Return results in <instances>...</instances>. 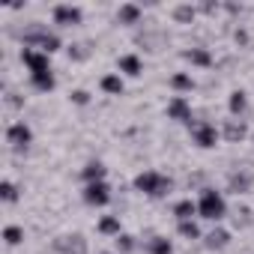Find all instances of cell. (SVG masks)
<instances>
[{
	"instance_id": "cell-1",
	"label": "cell",
	"mask_w": 254,
	"mask_h": 254,
	"mask_svg": "<svg viewBox=\"0 0 254 254\" xmlns=\"http://www.w3.org/2000/svg\"><path fill=\"white\" fill-rule=\"evenodd\" d=\"M171 189H174V180L165 177V174H159V171H141V174L135 177V191H141V194H147V197H153V200L168 197Z\"/></svg>"
},
{
	"instance_id": "cell-2",
	"label": "cell",
	"mask_w": 254,
	"mask_h": 254,
	"mask_svg": "<svg viewBox=\"0 0 254 254\" xmlns=\"http://www.w3.org/2000/svg\"><path fill=\"white\" fill-rule=\"evenodd\" d=\"M197 215L200 218H206V221H221V218H227V200H224V194L221 191H215V189H200V200H197Z\"/></svg>"
},
{
	"instance_id": "cell-3",
	"label": "cell",
	"mask_w": 254,
	"mask_h": 254,
	"mask_svg": "<svg viewBox=\"0 0 254 254\" xmlns=\"http://www.w3.org/2000/svg\"><path fill=\"white\" fill-rule=\"evenodd\" d=\"M189 132H191V144H197L200 150H212L218 144V138H221L218 126L215 123H206V120H194L189 126Z\"/></svg>"
},
{
	"instance_id": "cell-4",
	"label": "cell",
	"mask_w": 254,
	"mask_h": 254,
	"mask_svg": "<svg viewBox=\"0 0 254 254\" xmlns=\"http://www.w3.org/2000/svg\"><path fill=\"white\" fill-rule=\"evenodd\" d=\"M6 144H9L12 150H27V147L33 144V129H30L24 120L9 123V129H6Z\"/></svg>"
},
{
	"instance_id": "cell-5",
	"label": "cell",
	"mask_w": 254,
	"mask_h": 254,
	"mask_svg": "<svg viewBox=\"0 0 254 254\" xmlns=\"http://www.w3.org/2000/svg\"><path fill=\"white\" fill-rule=\"evenodd\" d=\"M81 197H84L87 206H108V203L114 200V191H111V186H108V180H105V183H90V186H84Z\"/></svg>"
},
{
	"instance_id": "cell-6",
	"label": "cell",
	"mask_w": 254,
	"mask_h": 254,
	"mask_svg": "<svg viewBox=\"0 0 254 254\" xmlns=\"http://www.w3.org/2000/svg\"><path fill=\"white\" fill-rule=\"evenodd\" d=\"M21 63L27 66L30 75L51 72V54H45V51H39V48H21Z\"/></svg>"
},
{
	"instance_id": "cell-7",
	"label": "cell",
	"mask_w": 254,
	"mask_h": 254,
	"mask_svg": "<svg viewBox=\"0 0 254 254\" xmlns=\"http://www.w3.org/2000/svg\"><path fill=\"white\" fill-rule=\"evenodd\" d=\"M165 114H168V120H174V123H186V126L194 123V111H191V102H189L186 96H174V99L168 102Z\"/></svg>"
},
{
	"instance_id": "cell-8",
	"label": "cell",
	"mask_w": 254,
	"mask_h": 254,
	"mask_svg": "<svg viewBox=\"0 0 254 254\" xmlns=\"http://www.w3.org/2000/svg\"><path fill=\"white\" fill-rule=\"evenodd\" d=\"M218 132H221V138H224L227 144H242V141L248 138V126H245V120H239V117H227V120L218 126Z\"/></svg>"
},
{
	"instance_id": "cell-9",
	"label": "cell",
	"mask_w": 254,
	"mask_h": 254,
	"mask_svg": "<svg viewBox=\"0 0 254 254\" xmlns=\"http://www.w3.org/2000/svg\"><path fill=\"white\" fill-rule=\"evenodd\" d=\"M54 251L57 254H90V245L81 233H69V236H57L54 239Z\"/></svg>"
},
{
	"instance_id": "cell-10",
	"label": "cell",
	"mask_w": 254,
	"mask_h": 254,
	"mask_svg": "<svg viewBox=\"0 0 254 254\" xmlns=\"http://www.w3.org/2000/svg\"><path fill=\"white\" fill-rule=\"evenodd\" d=\"M51 15H54V24H60V27H75V24L84 21V12L75 3H57Z\"/></svg>"
},
{
	"instance_id": "cell-11",
	"label": "cell",
	"mask_w": 254,
	"mask_h": 254,
	"mask_svg": "<svg viewBox=\"0 0 254 254\" xmlns=\"http://www.w3.org/2000/svg\"><path fill=\"white\" fill-rule=\"evenodd\" d=\"M251 186H254V174L251 171H233L230 177H227V191H233V194H248L251 191Z\"/></svg>"
},
{
	"instance_id": "cell-12",
	"label": "cell",
	"mask_w": 254,
	"mask_h": 254,
	"mask_svg": "<svg viewBox=\"0 0 254 254\" xmlns=\"http://www.w3.org/2000/svg\"><path fill=\"white\" fill-rule=\"evenodd\" d=\"M117 72L120 75H129V78H138L144 72V60L138 54H120L117 57Z\"/></svg>"
},
{
	"instance_id": "cell-13",
	"label": "cell",
	"mask_w": 254,
	"mask_h": 254,
	"mask_svg": "<svg viewBox=\"0 0 254 254\" xmlns=\"http://www.w3.org/2000/svg\"><path fill=\"white\" fill-rule=\"evenodd\" d=\"M230 245V230L227 227H212L206 236H203V248L206 251H224Z\"/></svg>"
},
{
	"instance_id": "cell-14",
	"label": "cell",
	"mask_w": 254,
	"mask_h": 254,
	"mask_svg": "<svg viewBox=\"0 0 254 254\" xmlns=\"http://www.w3.org/2000/svg\"><path fill=\"white\" fill-rule=\"evenodd\" d=\"M183 60H186V63H191V66H200V69H209V66L215 63V57L209 54V48H200V45L186 48V51H183Z\"/></svg>"
},
{
	"instance_id": "cell-15",
	"label": "cell",
	"mask_w": 254,
	"mask_h": 254,
	"mask_svg": "<svg viewBox=\"0 0 254 254\" xmlns=\"http://www.w3.org/2000/svg\"><path fill=\"white\" fill-rule=\"evenodd\" d=\"M81 180H84V186H90V183H105V180H108V168H105L99 159H93V162H87V165L81 168Z\"/></svg>"
},
{
	"instance_id": "cell-16",
	"label": "cell",
	"mask_w": 254,
	"mask_h": 254,
	"mask_svg": "<svg viewBox=\"0 0 254 254\" xmlns=\"http://www.w3.org/2000/svg\"><path fill=\"white\" fill-rule=\"evenodd\" d=\"M141 15H144V9H141L138 3H120V9H117V24L132 27V24L141 21Z\"/></svg>"
},
{
	"instance_id": "cell-17",
	"label": "cell",
	"mask_w": 254,
	"mask_h": 254,
	"mask_svg": "<svg viewBox=\"0 0 254 254\" xmlns=\"http://www.w3.org/2000/svg\"><path fill=\"white\" fill-rule=\"evenodd\" d=\"M227 111H230V117H245V111H248V93L245 90H233L230 96H227Z\"/></svg>"
},
{
	"instance_id": "cell-18",
	"label": "cell",
	"mask_w": 254,
	"mask_h": 254,
	"mask_svg": "<svg viewBox=\"0 0 254 254\" xmlns=\"http://www.w3.org/2000/svg\"><path fill=\"white\" fill-rule=\"evenodd\" d=\"M144 251L147 254H174V242L162 233H153L147 242H144Z\"/></svg>"
},
{
	"instance_id": "cell-19",
	"label": "cell",
	"mask_w": 254,
	"mask_h": 254,
	"mask_svg": "<svg viewBox=\"0 0 254 254\" xmlns=\"http://www.w3.org/2000/svg\"><path fill=\"white\" fill-rule=\"evenodd\" d=\"M99 87H102V93H108V96H123L126 81H123V75H120V72H111V75H102Z\"/></svg>"
},
{
	"instance_id": "cell-20",
	"label": "cell",
	"mask_w": 254,
	"mask_h": 254,
	"mask_svg": "<svg viewBox=\"0 0 254 254\" xmlns=\"http://www.w3.org/2000/svg\"><path fill=\"white\" fill-rule=\"evenodd\" d=\"M96 230H99L102 236H111V239H117V236L123 233V224H120V215H102V218L96 221Z\"/></svg>"
},
{
	"instance_id": "cell-21",
	"label": "cell",
	"mask_w": 254,
	"mask_h": 254,
	"mask_svg": "<svg viewBox=\"0 0 254 254\" xmlns=\"http://www.w3.org/2000/svg\"><path fill=\"white\" fill-rule=\"evenodd\" d=\"M168 84H171V90H174L177 96H183V93H191V90H194V78H191L189 72H174Z\"/></svg>"
},
{
	"instance_id": "cell-22",
	"label": "cell",
	"mask_w": 254,
	"mask_h": 254,
	"mask_svg": "<svg viewBox=\"0 0 254 254\" xmlns=\"http://www.w3.org/2000/svg\"><path fill=\"white\" fill-rule=\"evenodd\" d=\"M141 248V242H138V236H132V233H120L117 239H114V251L117 254H135Z\"/></svg>"
},
{
	"instance_id": "cell-23",
	"label": "cell",
	"mask_w": 254,
	"mask_h": 254,
	"mask_svg": "<svg viewBox=\"0 0 254 254\" xmlns=\"http://www.w3.org/2000/svg\"><path fill=\"white\" fill-rule=\"evenodd\" d=\"M30 87L39 90V93H51L57 87V78H54V69L51 72H39V75H30Z\"/></svg>"
},
{
	"instance_id": "cell-24",
	"label": "cell",
	"mask_w": 254,
	"mask_h": 254,
	"mask_svg": "<svg viewBox=\"0 0 254 254\" xmlns=\"http://www.w3.org/2000/svg\"><path fill=\"white\" fill-rule=\"evenodd\" d=\"M194 215H197V203H194L191 197H183V200L174 203V218H177V221H189V218H194Z\"/></svg>"
},
{
	"instance_id": "cell-25",
	"label": "cell",
	"mask_w": 254,
	"mask_h": 254,
	"mask_svg": "<svg viewBox=\"0 0 254 254\" xmlns=\"http://www.w3.org/2000/svg\"><path fill=\"white\" fill-rule=\"evenodd\" d=\"M171 18H174L177 24H191V21L197 18V9H194L191 3H180V6L171 9Z\"/></svg>"
},
{
	"instance_id": "cell-26",
	"label": "cell",
	"mask_w": 254,
	"mask_h": 254,
	"mask_svg": "<svg viewBox=\"0 0 254 254\" xmlns=\"http://www.w3.org/2000/svg\"><path fill=\"white\" fill-rule=\"evenodd\" d=\"M66 54H69L72 63H87L93 57V48H90V42H75V45L66 48Z\"/></svg>"
},
{
	"instance_id": "cell-27",
	"label": "cell",
	"mask_w": 254,
	"mask_h": 254,
	"mask_svg": "<svg viewBox=\"0 0 254 254\" xmlns=\"http://www.w3.org/2000/svg\"><path fill=\"white\" fill-rule=\"evenodd\" d=\"M177 233H180L183 239H189V242H194V239H203V233H200V224H197L194 218H189V221H177Z\"/></svg>"
},
{
	"instance_id": "cell-28",
	"label": "cell",
	"mask_w": 254,
	"mask_h": 254,
	"mask_svg": "<svg viewBox=\"0 0 254 254\" xmlns=\"http://www.w3.org/2000/svg\"><path fill=\"white\" fill-rule=\"evenodd\" d=\"M3 242H6L9 248L21 245V242H24V227H21V224H6V227H3Z\"/></svg>"
},
{
	"instance_id": "cell-29",
	"label": "cell",
	"mask_w": 254,
	"mask_h": 254,
	"mask_svg": "<svg viewBox=\"0 0 254 254\" xmlns=\"http://www.w3.org/2000/svg\"><path fill=\"white\" fill-rule=\"evenodd\" d=\"M135 42L144 45L147 51H159V45H162V33H150V30H147V33H138Z\"/></svg>"
},
{
	"instance_id": "cell-30",
	"label": "cell",
	"mask_w": 254,
	"mask_h": 254,
	"mask_svg": "<svg viewBox=\"0 0 254 254\" xmlns=\"http://www.w3.org/2000/svg\"><path fill=\"white\" fill-rule=\"evenodd\" d=\"M0 197H3V203H15L21 194H18V186L12 180H3V186H0Z\"/></svg>"
},
{
	"instance_id": "cell-31",
	"label": "cell",
	"mask_w": 254,
	"mask_h": 254,
	"mask_svg": "<svg viewBox=\"0 0 254 254\" xmlns=\"http://www.w3.org/2000/svg\"><path fill=\"white\" fill-rule=\"evenodd\" d=\"M69 99H72V105H78V108H87V105L93 102L90 90H81V87H78V90H72V93H69Z\"/></svg>"
},
{
	"instance_id": "cell-32",
	"label": "cell",
	"mask_w": 254,
	"mask_h": 254,
	"mask_svg": "<svg viewBox=\"0 0 254 254\" xmlns=\"http://www.w3.org/2000/svg\"><path fill=\"white\" fill-rule=\"evenodd\" d=\"M233 224H236V227L251 224V209H245V206H242V209H236V212H233Z\"/></svg>"
},
{
	"instance_id": "cell-33",
	"label": "cell",
	"mask_w": 254,
	"mask_h": 254,
	"mask_svg": "<svg viewBox=\"0 0 254 254\" xmlns=\"http://www.w3.org/2000/svg\"><path fill=\"white\" fill-rule=\"evenodd\" d=\"M200 9H203V12H206V15H212V12H218V3H203V6H200Z\"/></svg>"
},
{
	"instance_id": "cell-34",
	"label": "cell",
	"mask_w": 254,
	"mask_h": 254,
	"mask_svg": "<svg viewBox=\"0 0 254 254\" xmlns=\"http://www.w3.org/2000/svg\"><path fill=\"white\" fill-rule=\"evenodd\" d=\"M236 42L245 45V42H248V33H245V30H236Z\"/></svg>"
},
{
	"instance_id": "cell-35",
	"label": "cell",
	"mask_w": 254,
	"mask_h": 254,
	"mask_svg": "<svg viewBox=\"0 0 254 254\" xmlns=\"http://www.w3.org/2000/svg\"><path fill=\"white\" fill-rule=\"evenodd\" d=\"M96 254H117V251H96Z\"/></svg>"
}]
</instances>
